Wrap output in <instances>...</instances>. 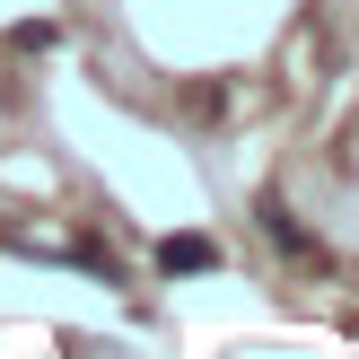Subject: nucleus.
Here are the masks:
<instances>
[{"label":"nucleus","instance_id":"nucleus-1","mask_svg":"<svg viewBox=\"0 0 359 359\" xmlns=\"http://www.w3.org/2000/svg\"><path fill=\"white\" fill-rule=\"evenodd\" d=\"M263 228H272V245H280V255H298V263H316V245L298 237V219H290V210L272 202V193H263Z\"/></svg>","mask_w":359,"mask_h":359},{"label":"nucleus","instance_id":"nucleus-2","mask_svg":"<svg viewBox=\"0 0 359 359\" xmlns=\"http://www.w3.org/2000/svg\"><path fill=\"white\" fill-rule=\"evenodd\" d=\"M158 263H167V272H210V237H167Z\"/></svg>","mask_w":359,"mask_h":359}]
</instances>
